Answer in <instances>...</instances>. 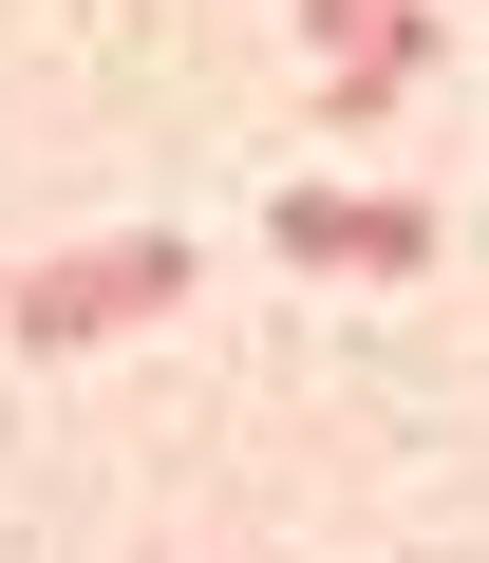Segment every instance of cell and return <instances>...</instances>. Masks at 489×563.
I'll return each mask as SVG.
<instances>
[{
    "instance_id": "1",
    "label": "cell",
    "mask_w": 489,
    "mask_h": 563,
    "mask_svg": "<svg viewBox=\"0 0 489 563\" xmlns=\"http://www.w3.org/2000/svg\"><path fill=\"white\" fill-rule=\"evenodd\" d=\"M188 282H207V263H188L170 225H132V244H57V263H20V282H0V339H20V357H95V339L170 320Z\"/></svg>"
},
{
    "instance_id": "2",
    "label": "cell",
    "mask_w": 489,
    "mask_h": 563,
    "mask_svg": "<svg viewBox=\"0 0 489 563\" xmlns=\"http://www.w3.org/2000/svg\"><path fill=\"white\" fill-rule=\"evenodd\" d=\"M302 38H320V132H377L433 57V0H302Z\"/></svg>"
},
{
    "instance_id": "3",
    "label": "cell",
    "mask_w": 489,
    "mask_h": 563,
    "mask_svg": "<svg viewBox=\"0 0 489 563\" xmlns=\"http://www.w3.org/2000/svg\"><path fill=\"white\" fill-rule=\"evenodd\" d=\"M264 244H283V263L414 282V263H433V207H414V188H283V207H264Z\"/></svg>"
}]
</instances>
